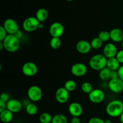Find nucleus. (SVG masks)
Here are the masks:
<instances>
[{
	"label": "nucleus",
	"mask_w": 123,
	"mask_h": 123,
	"mask_svg": "<svg viewBox=\"0 0 123 123\" xmlns=\"http://www.w3.org/2000/svg\"><path fill=\"white\" fill-rule=\"evenodd\" d=\"M22 105L20 101L15 98H11L7 102V109L13 113H18L21 111Z\"/></svg>",
	"instance_id": "15"
},
{
	"label": "nucleus",
	"mask_w": 123,
	"mask_h": 123,
	"mask_svg": "<svg viewBox=\"0 0 123 123\" xmlns=\"http://www.w3.org/2000/svg\"><path fill=\"white\" fill-rule=\"evenodd\" d=\"M49 16V13L48 10L44 8H40L36 12V17L40 23L43 22L47 20Z\"/></svg>",
	"instance_id": "20"
},
{
	"label": "nucleus",
	"mask_w": 123,
	"mask_h": 123,
	"mask_svg": "<svg viewBox=\"0 0 123 123\" xmlns=\"http://www.w3.org/2000/svg\"><path fill=\"white\" fill-rule=\"evenodd\" d=\"M7 36H8V33L6 31V30H5L4 26H0V41L2 42L6 38Z\"/></svg>",
	"instance_id": "30"
},
{
	"label": "nucleus",
	"mask_w": 123,
	"mask_h": 123,
	"mask_svg": "<svg viewBox=\"0 0 123 123\" xmlns=\"http://www.w3.org/2000/svg\"><path fill=\"white\" fill-rule=\"evenodd\" d=\"M2 26L6 30L8 34L14 35L19 30L18 24L15 20L11 18L7 19L4 22Z\"/></svg>",
	"instance_id": "8"
},
{
	"label": "nucleus",
	"mask_w": 123,
	"mask_h": 123,
	"mask_svg": "<svg viewBox=\"0 0 123 123\" xmlns=\"http://www.w3.org/2000/svg\"><path fill=\"white\" fill-rule=\"evenodd\" d=\"M98 37L103 43L106 42L111 39L110 32L108 31H102L98 34Z\"/></svg>",
	"instance_id": "29"
},
{
	"label": "nucleus",
	"mask_w": 123,
	"mask_h": 123,
	"mask_svg": "<svg viewBox=\"0 0 123 123\" xmlns=\"http://www.w3.org/2000/svg\"><path fill=\"white\" fill-rule=\"evenodd\" d=\"M13 118V113L6 109L0 112V119L4 123H9Z\"/></svg>",
	"instance_id": "19"
},
{
	"label": "nucleus",
	"mask_w": 123,
	"mask_h": 123,
	"mask_svg": "<svg viewBox=\"0 0 123 123\" xmlns=\"http://www.w3.org/2000/svg\"><path fill=\"white\" fill-rule=\"evenodd\" d=\"M111 70H109L108 67H105V68H103L99 71V73H98V76L101 80H103V81H106V80H110V74Z\"/></svg>",
	"instance_id": "21"
},
{
	"label": "nucleus",
	"mask_w": 123,
	"mask_h": 123,
	"mask_svg": "<svg viewBox=\"0 0 123 123\" xmlns=\"http://www.w3.org/2000/svg\"><path fill=\"white\" fill-rule=\"evenodd\" d=\"M22 72L26 76L32 77L36 75L38 72V67L33 62H26L22 67Z\"/></svg>",
	"instance_id": "7"
},
{
	"label": "nucleus",
	"mask_w": 123,
	"mask_h": 123,
	"mask_svg": "<svg viewBox=\"0 0 123 123\" xmlns=\"http://www.w3.org/2000/svg\"><path fill=\"white\" fill-rule=\"evenodd\" d=\"M121 46H122L123 49V42H121Z\"/></svg>",
	"instance_id": "43"
},
{
	"label": "nucleus",
	"mask_w": 123,
	"mask_h": 123,
	"mask_svg": "<svg viewBox=\"0 0 123 123\" xmlns=\"http://www.w3.org/2000/svg\"><path fill=\"white\" fill-rule=\"evenodd\" d=\"M6 109H7V103L2 100H0V112L6 110Z\"/></svg>",
	"instance_id": "34"
},
{
	"label": "nucleus",
	"mask_w": 123,
	"mask_h": 123,
	"mask_svg": "<svg viewBox=\"0 0 123 123\" xmlns=\"http://www.w3.org/2000/svg\"><path fill=\"white\" fill-rule=\"evenodd\" d=\"M40 22L36 17L30 16L26 18L22 23V28L26 32H33L38 28Z\"/></svg>",
	"instance_id": "4"
},
{
	"label": "nucleus",
	"mask_w": 123,
	"mask_h": 123,
	"mask_svg": "<svg viewBox=\"0 0 123 123\" xmlns=\"http://www.w3.org/2000/svg\"><path fill=\"white\" fill-rule=\"evenodd\" d=\"M115 57L117 58V59L120 62V64H123V49L118 51V53Z\"/></svg>",
	"instance_id": "32"
},
{
	"label": "nucleus",
	"mask_w": 123,
	"mask_h": 123,
	"mask_svg": "<svg viewBox=\"0 0 123 123\" xmlns=\"http://www.w3.org/2000/svg\"><path fill=\"white\" fill-rule=\"evenodd\" d=\"M68 112L72 117H79L82 114V106L78 102H73L68 106Z\"/></svg>",
	"instance_id": "16"
},
{
	"label": "nucleus",
	"mask_w": 123,
	"mask_h": 123,
	"mask_svg": "<svg viewBox=\"0 0 123 123\" xmlns=\"http://www.w3.org/2000/svg\"><path fill=\"white\" fill-rule=\"evenodd\" d=\"M53 117L48 112H43L39 117V121L41 123H51Z\"/></svg>",
	"instance_id": "24"
},
{
	"label": "nucleus",
	"mask_w": 123,
	"mask_h": 123,
	"mask_svg": "<svg viewBox=\"0 0 123 123\" xmlns=\"http://www.w3.org/2000/svg\"><path fill=\"white\" fill-rule=\"evenodd\" d=\"M2 43L4 49L8 52H16L20 48V39L16 37L15 35L8 34L6 38L2 41Z\"/></svg>",
	"instance_id": "2"
},
{
	"label": "nucleus",
	"mask_w": 123,
	"mask_h": 123,
	"mask_svg": "<svg viewBox=\"0 0 123 123\" xmlns=\"http://www.w3.org/2000/svg\"><path fill=\"white\" fill-rule=\"evenodd\" d=\"M61 45V40L59 37H52L50 40V46L53 49H58Z\"/></svg>",
	"instance_id": "27"
},
{
	"label": "nucleus",
	"mask_w": 123,
	"mask_h": 123,
	"mask_svg": "<svg viewBox=\"0 0 123 123\" xmlns=\"http://www.w3.org/2000/svg\"><path fill=\"white\" fill-rule=\"evenodd\" d=\"M118 78V71H111V74H110V79H116V78Z\"/></svg>",
	"instance_id": "35"
},
{
	"label": "nucleus",
	"mask_w": 123,
	"mask_h": 123,
	"mask_svg": "<svg viewBox=\"0 0 123 123\" xmlns=\"http://www.w3.org/2000/svg\"><path fill=\"white\" fill-rule=\"evenodd\" d=\"M26 112L28 115H35L38 112V107L34 103H29L26 106Z\"/></svg>",
	"instance_id": "22"
},
{
	"label": "nucleus",
	"mask_w": 123,
	"mask_h": 123,
	"mask_svg": "<svg viewBox=\"0 0 123 123\" xmlns=\"http://www.w3.org/2000/svg\"><path fill=\"white\" fill-rule=\"evenodd\" d=\"M81 90L84 93L89 94L94 89L91 83H90L89 82H84L81 85Z\"/></svg>",
	"instance_id": "28"
},
{
	"label": "nucleus",
	"mask_w": 123,
	"mask_h": 123,
	"mask_svg": "<svg viewBox=\"0 0 123 123\" xmlns=\"http://www.w3.org/2000/svg\"><path fill=\"white\" fill-rule=\"evenodd\" d=\"M122 102H123V100H122Z\"/></svg>",
	"instance_id": "45"
},
{
	"label": "nucleus",
	"mask_w": 123,
	"mask_h": 123,
	"mask_svg": "<svg viewBox=\"0 0 123 123\" xmlns=\"http://www.w3.org/2000/svg\"><path fill=\"white\" fill-rule=\"evenodd\" d=\"M108 58L103 54H96L93 55L89 61V66L92 69L100 71L106 67Z\"/></svg>",
	"instance_id": "3"
},
{
	"label": "nucleus",
	"mask_w": 123,
	"mask_h": 123,
	"mask_svg": "<svg viewBox=\"0 0 123 123\" xmlns=\"http://www.w3.org/2000/svg\"><path fill=\"white\" fill-rule=\"evenodd\" d=\"M120 121H121V123H123V112L122 114H121V115H120Z\"/></svg>",
	"instance_id": "40"
},
{
	"label": "nucleus",
	"mask_w": 123,
	"mask_h": 123,
	"mask_svg": "<svg viewBox=\"0 0 123 123\" xmlns=\"http://www.w3.org/2000/svg\"><path fill=\"white\" fill-rule=\"evenodd\" d=\"M108 88L114 93H120L123 91V81L119 78L111 79L108 82Z\"/></svg>",
	"instance_id": "12"
},
{
	"label": "nucleus",
	"mask_w": 123,
	"mask_h": 123,
	"mask_svg": "<svg viewBox=\"0 0 123 123\" xmlns=\"http://www.w3.org/2000/svg\"><path fill=\"white\" fill-rule=\"evenodd\" d=\"M106 112L111 117H120L123 112V102L117 99L111 101L106 107Z\"/></svg>",
	"instance_id": "1"
},
{
	"label": "nucleus",
	"mask_w": 123,
	"mask_h": 123,
	"mask_svg": "<svg viewBox=\"0 0 123 123\" xmlns=\"http://www.w3.org/2000/svg\"><path fill=\"white\" fill-rule=\"evenodd\" d=\"M76 48L77 51L81 54H88L92 49L90 42L85 40L79 41L76 45Z\"/></svg>",
	"instance_id": "14"
},
{
	"label": "nucleus",
	"mask_w": 123,
	"mask_h": 123,
	"mask_svg": "<svg viewBox=\"0 0 123 123\" xmlns=\"http://www.w3.org/2000/svg\"><path fill=\"white\" fill-rule=\"evenodd\" d=\"M71 123H82L80 121V120L79 119V117H73L71 119L70 121Z\"/></svg>",
	"instance_id": "37"
},
{
	"label": "nucleus",
	"mask_w": 123,
	"mask_h": 123,
	"mask_svg": "<svg viewBox=\"0 0 123 123\" xmlns=\"http://www.w3.org/2000/svg\"><path fill=\"white\" fill-rule=\"evenodd\" d=\"M88 123H105V121L100 118L92 117L90 119Z\"/></svg>",
	"instance_id": "31"
},
{
	"label": "nucleus",
	"mask_w": 123,
	"mask_h": 123,
	"mask_svg": "<svg viewBox=\"0 0 123 123\" xmlns=\"http://www.w3.org/2000/svg\"></svg>",
	"instance_id": "46"
},
{
	"label": "nucleus",
	"mask_w": 123,
	"mask_h": 123,
	"mask_svg": "<svg viewBox=\"0 0 123 123\" xmlns=\"http://www.w3.org/2000/svg\"><path fill=\"white\" fill-rule=\"evenodd\" d=\"M3 49H4L3 43H2V42H1V41H0V50H2Z\"/></svg>",
	"instance_id": "39"
},
{
	"label": "nucleus",
	"mask_w": 123,
	"mask_h": 123,
	"mask_svg": "<svg viewBox=\"0 0 123 123\" xmlns=\"http://www.w3.org/2000/svg\"><path fill=\"white\" fill-rule=\"evenodd\" d=\"M118 49L116 45L113 43H108L105 45L103 49V55L107 58L115 57L118 53Z\"/></svg>",
	"instance_id": "13"
},
{
	"label": "nucleus",
	"mask_w": 123,
	"mask_h": 123,
	"mask_svg": "<svg viewBox=\"0 0 123 123\" xmlns=\"http://www.w3.org/2000/svg\"><path fill=\"white\" fill-rule=\"evenodd\" d=\"M105 123H112V121L110 120H108V119L105 120Z\"/></svg>",
	"instance_id": "42"
},
{
	"label": "nucleus",
	"mask_w": 123,
	"mask_h": 123,
	"mask_svg": "<svg viewBox=\"0 0 123 123\" xmlns=\"http://www.w3.org/2000/svg\"><path fill=\"white\" fill-rule=\"evenodd\" d=\"M70 92L64 87H60L56 90L55 92V99L61 104L67 103L69 100Z\"/></svg>",
	"instance_id": "11"
},
{
	"label": "nucleus",
	"mask_w": 123,
	"mask_h": 123,
	"mask_svg": "<svg viewBox=\"0 0 123 123\" xmlns=\"http://www.w3.org/2000/svg\"><path fill=\"white\" fill-rule=\"evenodd\" d=\"M90 43H91L92 49H96V50L102 48L103 44V42L98 37H94V38H92Z\"/></svg>",
	"instance_id": "25"
},
{
	"label": "nucleus",
	"mask_w": 123,
	"mask_h": 123,
	"mask_svg": "<svg viewBox=\"0 0 123 123\" xmlns=\"http://www.w3.org/2000/svg\"><path fill=\"white\" fill-rule=\"evenodd\" d=\"M120 64L116 57L108 58L107 61L106 67L111 71H117L120 67Z\"/></svg>",
	"instance_id": "18"
},
{
	"label": "nucleus",
	"mask_w": 123,
	"mask_h": 123,
	"mask_svg": "<svg viewBox=\"0 0 123 123\" xmlns=\"http://www.w3.org/2000/svg\"><path fill=\"white\" fill-rule=\"evenodd\" d=\"M64 87L69 92H72L76 90L77 87V84L74 80H68L65 82Z\"/></svg>",
	"instance_id": "26"
},
{
	"label": "nucleus",
	"mask_w": 123,
	"mask_h": 123,
	"mask_svg": "<svg viewBox=\"0 0 123 123\" xmlns=\"http://www.w3.org/2000/svg\"><path fill=\"white\" fill-rule=\"evenodd\" d=\"M105 98V93L101 89H94L88 94L89 100L93 103H100Z\"/></svg>",
	"instance_id": "6"
},
{
	"label": "nucleus",
	"mask_w": 123,
	"mask_h": 123,
	"mask_svg": "<svg viewBox=\"0 0 123 123\" xmlns=\"http://www.w3.org/2000/svg\"><path fill=\"white\" fill-rule=\"evenodd\" d=\"M64 27L61 23L55 22L52 23L49 27V33L52 37H60L63 35Z\"/></svg>",
	"instance_id": "9"
},
{
	"label": "nucleus",
	"mask_w": 123,
	"mask_h": 123,
	"mask_svg": "<svg viewBox=\"0 0 123 123\" xmlns=\"http://www.w3.org/2000/svg\"><path fill=\"white\" fill-rule=\"evenodd\" d=\"M51 123H68V120L64 114H58L53 117Z\"/></svg>",
	"instance_id": "23"
},
{
	"label": "nucleus",
	"mask_w": 123,
	"mask_h": 123,
	"mask_svg": "<svg viewBox=\"0 0 123 123\" xmlns=\"http://www.w3.org/2000/svg\"><path fill=\"white\" fill-rule=\"evenodd\" d=\"M67 1H74V0H66Z\"/></svg>",
	"instance_id": "44"
},
{
	"label": "nucleus",
	"mask_w": 123,
	"mask_h": 123,
	"mask_svg": "<svg viewBox=\"0 0 123 123\" xmlns=\"http://www.w3.org/2000/svg\"><path fill=\"white\" fill-rule=\"evenodd\" d=\"M88 68L86 65L81 62L74 64L71 67V73L76 77H82L86 74Z\"/></svg>",
	"instance_id": "10"
},
{
	"label": "nucleus",
	"mask_w": 123,
	"mask_h": 123,
	"mask_svg": "<svg viewBox=\"0 0 123 123\" xmlns=\"http://www.w3.org/2000/svg\"><path fill=\"white\" fill-rule=\"evenodd\" d=\"M10 100V96L6 92H3L0 96V100H2L3 102H5L7 103L8 100Z\"/></svg>",
	"instance_id": "33"
},
{
	"label": "nucleus",
	"mask_w": 123,
	"mask_h": 123,
	"mask_svg": "<svg viewBox=\"0 0 123 123\" xmlns=\"http://www.w3.org/2000/svg\"><path fill=\"white\" fill-rule=\"evenodd\" d=\"M117 71L118 73V78L123 81V65L120 66V67Z\"/></svg>",
	"instance_id": "36"
},
{
	"label": "nucleus",
	"mask_w": 123,
	"mask_h": 123,
	"mask_svg": "<svg viewBox=\"0 0 123 123\" xmlns=\"http://www.w3.org/2000/svg\"><path fill=\"white\" fill-rule=\"evenodd\" d=\"M43 28H44V25L42 23H40L39 25V26H38V29H43Z\"/></svg>",
	"instance_id": "41"
},
{
	"label": "nucleus",
	"mask_w": 123,
	"mask_h": 123,
	"mask_svg": "<svg viewBox=\"0 0 123 123\" xmlns=\"http://www.w3.org/2000/svg\"><path fill=\"white\" fill-rule=\"evenodd\" d=\"M27 96L29 99L32 102H37L40 100L43 96L42 89L37 85H32L27 91Z\"/></svg>",
	"instance_id": "5"
},
{
	"label": "nucleus",
	"mask_w": 123,
	"mask_h": 123,
	"mask_svg": "<svg viewBox=\"0 0 123 123\" xmlns=\"http://www.w3.org/2000/svg\"><path fill=\"white\" fill-rule=\"evenodd\" d=\"M14 35H15L16 37H18V38H19V39H20V38H21L22 37L23 33H22V31H20V30H19V31H18V32H17Z\"/></svg>",
	"instance_id": "38"
},
{
	"label": "nucleus",
	"mask_w": 123,
	"mask_h": 123,
	"mask_svg": "<svg viewBox=\"0 0 123 123\" xmlns=\"http://www.w3.org/2000/svg\"><path fill=\"white\" fill-rule=\"evenodd\" d=\"M111 40L115 43L122 42L123 40V31L120 28H115L109 31Z\"/></svg>",
	"instance_id": "17"
}]
</instances>
